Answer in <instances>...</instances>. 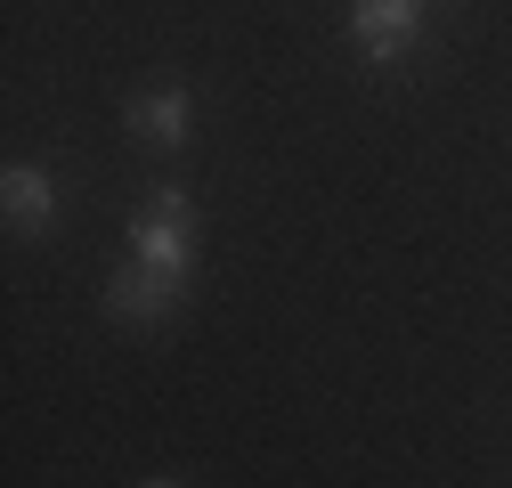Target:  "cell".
<instances>
[{
  "instance_id": "6",
  "label": "cell",
  "mask_w": 512,
  "mask_h": 488,
  "mask_svg": "<svg viewBox=\"0 0 512 488\" xmlns=\"http://www.w3.org/2000/svg\"><path fill=\"white\" fill-rule=\"evenodd\" d=\"M147 488H171V480H147Z\"/></svg>"
},
{
  "instance_id": "2",
  "label": "cell",
  "mask_w": 512,
  "mask_h": 488,
  "mask_svg": "<svg viewBox=\"0 0 512 488\" xmlns=\"http://www.w3.org/2000/svg\"><path fill=\"white\" fill-rule=\"evenodd\" d=\"M350 33H358V49L374 66H391V57H407L415 33H423V0H350Z\"/></svg>"
},
{
  "instance_id": "1",
  "label": "cell",
  "mask_w": 512,
  "mask_h": 488,
  "mask_svg": "<svg viewBox=\"0 0 512 488\" xmlns=\"http://www.w3.org/2000/svg\"><path fill=\"white\" fill-rule=\"evenodd\" d=\"M187 236H196V212H187L179 188H163L139 220H131V261L163 269V277H187Z\"/></svg>"
},
{
  "instance_id": "3",
  "label": "cell",
  "mask_w": 512,
  "mask_h": 488,
  "mask_svg": "<svg viewBox=\"0 0 512 488\" xmlns=\"http://www.w3.org/2000/svg\"><path fill=\"white\" fill-rule=\"evenodd\" d=\"M179 285H187V277H163V269L131 261V269H114V285H106V310H114V318H163L171 301H179Z\"/></svg>"
},
{
  "instance_id": "4",
  "label": "cell",
  "mask_w": 512,
  "mask_h": 488,
  "mask_svg": "<svg viewBox=\"0 0 512 488\" xmlns=\"http://www.w3.org/2000/svg\"><path fill=\"white\" fill-rule=\"evenodd\" d=\"M187 122H196V114H187V90H139V98H131V131H139L147 147H179Z\"/></svg>"
},
{
  "instance_id": "5",
  "label": "cell",
  "mask_w": 512,
  "mask_h": 488,
  "mask_svg": "<svg viewBox=\"0 0 512 488\" xmlns=\"http://www.w3.org/2000/svg\"><path fill=\"white\" fill-rule=\"evenodd\" d=\"M0 196H9V228H41V220H57V188H49V171H33V163H9Z\"/></svg>"
}]
</instances>
